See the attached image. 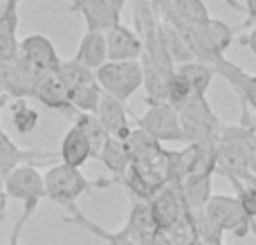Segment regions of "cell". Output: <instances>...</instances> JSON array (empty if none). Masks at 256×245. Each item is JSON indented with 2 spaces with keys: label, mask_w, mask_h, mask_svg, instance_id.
Segmentation results:
<instances>
[{
  "label": "cell",
  "mask_w": 256,
  "mask_h": 245,
  "mask_svg": "<svg viewBox=\"0 0 256 245\" xmlns=\"http://www.w3.org/2000/svg\"><path fill=\"white\" fill-rule=\"evenodd\" d=\"M124 146L130 158L128 171L122 184L128 189L132 200H146L171 184V151L162 148L146 130L132 128L124 140Z\"/></svg>",
  "instance_id": "1"
},
{
  "label": "cell",
  "mask_w": 256,
  "mask_h": 245,
  "mask_svg": "<svg viewBox=\"0 0 256 245\" xmlns=\"http://www.w3.org/2000/svg\"><path fill=\"white\" fill-rule=\"evenodd\" d=\"M43 182H45V198H50L56 205L70 207L81 196L90 194L92 189H102L112 184V180H106V178L90 180L81 174V169L58 162V164H52L43 174Z\"/></svg>",
  "instance_id": "2"
},
{
  "label": "cell",
  "mask_w": 256,
  "mask_h": 245,
  "mask_svg": "<svg viewBox=\"0 0 256 245\" xmlns=\"http://www.w3.org/2000/svg\"><path fill=\"white\" fill-rule=\"evenodd\" d=\"M180 115L182 130L186 135V144H202V146H218L222 133V122L209 106L204 94H191L180 108H176Z\"/></svg>",
  "instance_id": "3"
},
{
  "label": "cell",
  "mask_w": 256,
  "mask_h": 245,
  "mask_svg": "<svg viewBox=\"0 0 256 245\" xmlns=\"http://www.w3.org/2000/svg\"><path fill=\"white\" fill-rule=\"evenodd\" d=\"M94 76H97L102 92L124 104L144 86V70H142L140 58L137 61H106L94 72Z\"/></svg>",
  "instance_id": "4"
},
{
  "label": "cell",
  "mask_w": 256,
  "mask_h": 245,
  "mask_svg": "<svg viewBox=\"0 0 256 245\" xmlns=\"http://www.w3.org/2000/svg\"><path fill=\"white\" fill-rule=\"evenodd\" d=\"M204 212H207V216L222 232H232L236 238H245L250 232H254V228H256V220H252L245 214V210L240 207L236 196L214 194V196L209 198Z\"/></svg>",
  "instance_id": "5"
},
{
  "label": "cell",
  "mask_w": 256,
  "mask_h": 245,
  "mask_svg": "<svg viewBox=\"0 0 256 245\" xmlns=\"http://www.w3.org/2000/svg\"><path fill=\"white\" fill-rule=\"evenodd\" d=\"M137 128L146 130L155 142L164 144V142H184L186 144V135L182 130L180 124V115L171 104H155L148 106V110L142 117H137Z\"/></svg>",
  "instance_id": "6"
},
{
  "label": "cell",
  "mask_w": 256,
  "mask_h": 245,
  "mask_svg": "<svg viewBox=\"0 0 256 245\" xmlns=\"http://www.w3.org/2000/svg\"><path fill=\"white\" fill-rule=\"evenodd\" d=\"M2 189L9 200H20L22 205H38L45 198L43 174L36 164H22L9 171L2 178Z\"/></svg>",
  "instance_id": "7"
},
{
  "label": "cell",
  "mask_w": 256,
  "mask_h": 245,
  "mask_svg": "<svg viewBox=\"0 0 256 245\" xmlns=\"http://www.w3.org/2000/svg\"><path fill=\"white\" fill-rule=\"evenodd\" d=\"M18 58L38 74L56 72L61 66V56H58L54 43L43 34H30L18 40Z\"/></svg>",
  "instance_id": "8"
},
{
  "label": "cell",
  "mask_w": 256,
  "mask_h": 245,
  "mask_svg": "<svg viewBox=\"0 0 256 245\" xmlns=\"http://www.w3.org/2000/svg\"><path fill=\"white\" fill-rule=\"evenodd\" d=\"M212 68L216 70V76H222V79L236 90L240 108H252L256 112V74L245 72L243 68H238L236 63H232L230 58H225V56H218L216 61L212 63Z\"/></svg>",
  "instance_id": "9"
},
{
  "label": "cell",
  "mask_w": 256,
  "mask_h": 245,
  "mask_svg": "<svg viewBox=\"0 0 256 245\" xmlns=\"http://www.w3.org/2000/svg\"><path fill=\"white\" fill-rule=\"evenodd\" d=\"M56 158H58V153L18 146V144L7 135V130L0 128V176H2V178L9 174V171L16 169V166L38 164V162H54Z\"/></svg>",
  "instance_id": "10"
},
{
  "label": "cell",
  "mask_w": 256,
  "mask_h": 245,
  "mask_svg": "<svg viewBox=\"0 0 256 245\" xmlns=\"http://www.w3.org/2000/svg\"><path fill=\"white\" fill-rule=\"evenodd\" d=\"M70 12H76L84 16L86 32H99L106 34L108 30L122 25V14L106 0H74L70 4Z\"/></svg>",
  "instance_id": "11"
},
{
  "label": "cell",
  "mask_w": 256,
  "mask_h": 245,
  "mask_svg": "<svg viewBox=\"0 0 256 245\" xmlns=\"http://www.w3.org/2000/svg\"><path fill=\"white\" fill-rule=\"evenodd\" d=\"M94 115H97V120L102 122V126L108 133V138H115V140H120V142H124L128 135L132 133L130 117H128L124 102L110 97V94H106V92L102 94Z\"/></svg>",
  "instance_id": "12"
},
{
  "label": "cell",
  "mask_w": 256,
  "mask_h": 245,
  "mask_svg": "<svg viewBox=\"0 0 256 245\" xmlns=\"http://www.w3.org/2000/svg\"><path fill=\"white\" fill-rule=\"evenodd\" d=\"M32 97L36 102H40L45 108H52V110H58L72 120L76 115V110L72 108L70 97H68V88L63 86V81L58 79L56 72H50V74H40L38 81L34 86V94Z\"/></svg>",
  "instance_id": "13"
},
{
  "label": "cell",
  "mask_w": 256,
  "mask_h": 245,
  "mask_svg": "<svg viewBox=\"0 0 256 245\" xmlns=\"http://www.w3.org/2000/svg\"><path fill=\"white\" fill-rule=\"evenodd\" d=\"M104 36H106L108 61H137L144 54V48H142V40L137 36V32H132L124 22L108 30Z\"/></svg>",
  "instance_id": "14"
},
{
  "label": "cell",
  "mask_w": 256,
  "mask_h": 245,
  "mask_svg": "<svg viewBox=\"0 0 256 245\" xmlns=\"http://www.w3.org/2000/svg\"><path fill=\"white\" fill-rule=\"evenodd\" d=\"M148 205H150V212H153V218L158 223V228H168V225L178 223L186 214L184 200H182L180 189L176 184H166L162 192H158L150 198Z\"/></svg>",
  "instance_id": "15"
},
{
  "label": "cell",
  "mask_w": 256,
  "mask_h": 245,
  "mask_svg": "<svg viewBox=\"0 0 256 245\" xmlns=\"http://www.w3.org/2000/svg\"><path fill=\"white\" fill-rule=\"evenodd\" d=\"M66 210H68L66 223L79 225L81 230H86V232H90L92 236L102 238V241H104V243H108V245H148V243L142 241V238H137L135 234H130L126 228L117 230V232H110V230H104L102 225H97L94 220H90L88 216H86L84 212H81L76 205H70V207H66Z\"/></svg>",
  "instance_id": "16"
},
{
  "label": "cell",
  "mask_w": 256,
  "mask_h": 245,
  "mask_svg": "<svg viewBox=\"0 0 256 245\" xmlns=\"http://www.w3.org/2000/svg\"><path fill=\"white\" fill-rule=\"evenodd\" d=\"M20 0H4L0 7V61H14L18 56V22Z\"/></svg>",
  "instance_id": "17"
},
{
  "label": "cell",
  "mask_w": 256,
  "mask_h": 245,
  "mask_svg": "<svg viewBox=\"0 0 256 245\" xmlns=\"http://www.w3.org/2000/svg\"><path fill=\"white\" fill-rule=\"evenodd\" d=\"M74 61L81 63L84 68L97 72L104 63L108 61V50H106V36L99 32H86L79 40Z\"/></svg>",
  "instance_id": "18"
},
{
  "label": "cell",
  "mask_w": 256,
  "mask_h": 245,
  "mask_svg": "<svg viewBox=\"0 0 256 245\" xmlns=\"http://www.w3.org/2000/svg\"><path fill=\"white\" fill-rule=\"evenodd\" d=\"M58 158H61L63 164L68 166H81L92 158V148H90V142L86 140V135L81 133L76 126H70L66 135L61 140V148H58Z\"/></svg>",
  "instance_id": "19"
},
{
  "label": "cell",
  "mask_w": 256,
  "mask_h": 245,
  "mask_svg": "<svg viewBox=\"0 0 256 245\" xmlns=\"http://www.w3.org/2000/svg\"><path fill=\"white\" fill-rule=\"evenodd\" d=\"M212 178L214 176H191V178H184L178 189H180V196L184 200L186 212H198L204 210L209 202L212 194Z\"/></svg>",
  "instance_id": "20"
},
{
  "label": "cell",
  "mask_w": 256,
  "mask_h": 245,
  "mask_svg": "<svg viewBox=\"0 0 256 245\" xmlns=\"http://www.w3.org/2000/svg\"><path fill=\"white\" fill-rule=\"evenodd\" d=\"M176 74H180L182 79L189 84L191 92L194 94H204L207 97V90L209 86L214 84V79H216V70H214L212 66H207V63H200V61H186V63H180V66H176Z\"/></svg>",
  "instance_id": "21"
},
{
  "label": "cell",
  "mask_w": 256,
  "mask_h": 245,
  "mask_svg": "<svg viewBox=\"0 0 256 245\" xmlns=\"http://www.w3.org/2000/svg\"><path fill=\"white\" fill-rule=\"evenodd\" d=\"M124 228L130 234H135L137 238H142L144 243H150L155 230H158V223L153 218V212H150V205L146 200H135L130 205V214H128V220Z\"/></svg>",
  "instance_id": "22"
},
{
  "label": "cell",
  "mask_w": 256,
  "mask_h": 245,
  "mask_svg": "<svg viewBox=\"0 0 256 245\" xmlns=\"http://www.w3.org/2000/svg\"><path fill=\"white\" fill-rule=\"evenodd\" d=\"M97 160H102L104 164H106V169L110 171V174L115 176V180H120V182L124 180L128 164H130V158H128L124 142H120V140H115V138L106 140V144H104V148L99 151Z\"/></svg>",
  "instance_id": "23"
},
{
  "label": "cell",
  "mask_w": 256,
  "mask_h": 245,
  "mask_svg": "<svg viewBox=\"0 0 256 245\" xmlns=\"http://www.w3.org/2000/svg\"><path fill=\"white\" fill-rule=\"evenodd\" d=\"M72 126H76V128L86 135V140L90 142V148H92V158H97L108 140V133L104 130L97 115H92V112H76V115L72 117Z\"/></svg>",
  "instance_id": "24"
},
{
  "label": "cell",
  "mask_w": 256,
  "mask_h": 245,
  "mask_svg": "<svg viewBox=\"0 0 256 245\" xmlns=\"http://www.w3.org/2000/svg\"><path fill=\"white\" fill-rule=\"evenodd\" d=\"M171 7L178 14V18L191 27H204L212 18L204 0H171Z\"/></svg>",
  "instance_id": "25"
},
{
  "label": "cell",
  "mask_w": 256,
  "mask_h": 245,
  "mask_svg": "<svg viewBox=\"0 0 256 245\" xmlns=\"http://www.w3.org/2000/svg\"><path fill=\"white\" fill-rule=\"evenodd\" d=\"M56 74H58V79L63 81V86H66L68 90L79 88V86H86V84H94V81H97L94 72L88 70V68H84L81 63H76L74 58H66V61L61 58V66H58Z\"/></svg>",
  "instance_id": "26"
},
{
  "label": "cell",
  "mask_w": 256,
  "mask_h": 245,
  "mask_svg": "<svg viewBox=\"0 0 256 245\" xmlns=\"http://www.w3.org/2000/svg\"><path fill=\"white\" fill-rule=\"evenodd\" d=\"M204 34H207L209 43H212L214 52L218 56H225V52L232 48L234 43L236 30L232 25H227L225 20H218V18H209V22L204 25Z\"/></svg>",
  "instance_id": "27"
},
{
  "label": "cell",
  "mask_w": 256,
  "mask_h": 245,
  "mask_svg": "<svg viewBox=\"0 0 256 245\" xmlns=\"http://www.w3.org/2000/svg\"><path fill=\"white\" fill-rule=\"evenodd\" d=\"M102 88L99 84H86V86H79V88H72L68 90V97H70V104L76 112H97V106H99V99H102Z\"/></svg>",
  "instance_id": "28"
},
{
  "label": "cell",
  "mask_w": 256,
  "mask_h": 245,
  "mask_svg": "<svg viewBox=\"0 0 256 245\" xmlns=\"http://www.w3.org/2000/svg\"><path fill=\"white\" fill-rule=\"evenodd\" d=\"M40 115L27 104V99H14L12 104V126L16 128V133L27 135L38 126Z\"/></svg>",
  "instance_id": "29"
},
{
  "label": "cell",
  "mask_w": 256,
  "mask_h": 245,
  "mask_svg": "<svg viewBox=\"0 0 256 245\" xmlns=\"http://www.w3.org/2000/svg\"><path fill=\"white\" fill-rule=\"evenodd\" d=\"M189 218L196 228V234H198V241L202 245L207 243H222V230L214 223L212 218L207 216L204 210H198V212H189Z\"/></svg>",
  "instance_id": "30"
},
{
  "label": "cell",
  "mask_w": 256,
  "mask_h": 245,
  "mask_svg": "<svg viewBox=\"0 0 256 245\" xmlns=\"http://www.w3.org/2000/svg\"><path fill=\"white\" fill-rule=\"evenodd\" d=\"M191 94L194 92H191L189 84H186L180 74L173 72V74L168 76V81H166V104H171L173 108H180L182 104L191 97Z\"/></svg>",
  "instance_id": "31"
},
{
  "label": "cell",
  "mask_w": 256,
  "mask_h": 245,
  "mask_svg": "<svg viewBox=\"0 0 256 245\" xmlns=\"http://www.w3.org/2000/svg\"><path fill=\"white\" fill-rule=\"evenodd\" d=\"M36 207H38V205H22V214L18 216L16 223H14V228H12V234H9V241H7V245H20L22 230H25L27 220H30L32 216H34Z\"/></svg>",
  "instance_id": "32"
},
{
  "label": "cell",
  "mask_w": 256,
  "mask_h": 245,
  "mask_svg": "<svg viewBox=\"0 0 256 245\" xmlns=\"http://www.w3.org/2000/svg\"><path fill=\"white\" fill-rule=\"evenodd\" d=\"M243 151L245 158H248V166H250V174L256 176V133L254 130H245V138H243Z\"/></svg>",
  "instance_id": "33"
},
{
  "label": "cell",
  "mask_w": 256,
  "mask_h": 245,
  "mask_svg": "<svg viewBox=\"0 0 256 245\" xmlns=\"http://www.w3.org/2000/svg\"><path fill=\"white\" fill-rule=\"evenodd\" d=\"M245 9H248V18L240 22V30H252L256 27V0H245Z\"/></svg>",
  "instance_id": "34"
},
{
  "label": "cell",
  "mask_w": 256,
  "mask_h": 245,
  "mask_svg": "<svg viewBox=\"0 0 256 245\" xmlns=\"http://www.w3.org/2000/svg\"><path fill=\"white\" fill-rule=\"evenodd\" d=\"M230 182H232V180H230ZM236 182H238V184H240V187H243V189H245V192H248V194H250V196H252V198H254V200H256V176H252V174H248V176H245V178L236 180Z\"/></svg>",
  "instance_id": "35"
},
{
  "label": "cell",
  "mask_w": 256,
  "mask_h": 245,
  "mask_svg": "<svg viewBox=\"0 0 256 245\" xmlns=\"http://www.w3.org/2000/svg\"><path fill=\"white\" fill-rule=\"evenodd\" d=\"M238 43H243V45H248L250 50H252V54L256 56V27H252V30L248 32V34H243L238 38Z\"/></svg>",
  "instance_id": "36"
},
{
  "label": "cell",
  "mask_w": 256,
  "mask_h": 245,
  "mask_svg": "<svg viewBox=\"0 0 256 245\" xmlns=\"http://www.w3.org/2000/svg\"><path fill=\"white\" fill-rule=\"evenodd\" d=\"M7 205H9V198H7V194H4V189H0V220L7 214Z\"/></svg>",
  "instance_id": "37"
},
{
  "label": "cell",
  "mask_w": 256,
  "mask_h": 245,
  "mask_svg": "<svg viewBox=\"0 0 256 245\" xmlns=\"http://www.w3.org/2000/svg\"><path fill=\"white\" fill-rule=\"evenodd\" d=\"M106 2L108 4H110V7H115L117 9V12H124V7H126V0H106Z\"/></svg>",
  "instance_id": "38"
},
{
  "label": "cell",
  "mask_w": 256,
  "mask_h": 245,
  "mask_svg": "<svg viewBox=\"0 0 256 245\" xmlns=\"http://www.w3.org/2000/svg\"><path fill=\"white\" fill-rule=\"evenodd\" d=\"M7 104V92H4V88H2V84H0V108Z\"/></svg>",
  "instance_id": "39"
},
{
  "label": "cell",
  "mask_w": 256,
  "mask_h": 245,
  "mask_svg": "<svg viewBox=\"0 0 256 245\" xmlns=\"http://www.w3.org/2000/svg\"><path fill=\"white\" fill-rule=\"evenodd\" d=\"M200 245H202V243H200ZM207 245H222V243H207Z\"/></svg>",
  "instance_id": "40"
},
{
  "label": "cell",
  "mask_w": 256,
  "mask_h": 245,
  "mask_svg": "<svg viewBox=\"0 0 256 245\" xmlns=\"http://www.w3.org/2000/svg\"><path fill=\"white\" fill-rule=\"evenodd\" d=\"M0 189H2V176H0Z\"/></svg>",
  "instance_id": "41"
},
{
  "label": "cell",
  "mask_w": 256,
  "mask_h": 245,
  "mask_svg": "<svg viewBox=\"0 0 256 245\" xmlns=\"http://www.w3.org/2000/svg\"><path fill=\"white\" fill-rule=\"evenodd\" d=\"M2 2H4V0H0V7H2Z\"/></svg>",
  "instance_id": "42"
}]
</instances>
